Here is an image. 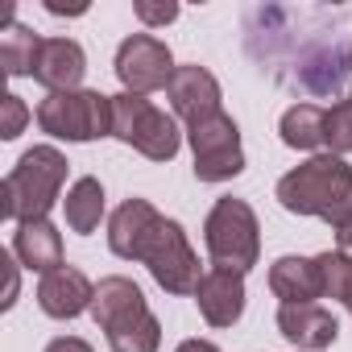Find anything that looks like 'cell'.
Segmentation results:
<instances>
[{"mask_svg":"<svg viewBox=\"0 0 352 352\" xmlns=\"http://www.w3.org/2000/svg\"><path fill=\"white\" fill-rule=\"evenodd\" d=\"M278 204L294 216H319L331 228L352 220V166L336 153H315L278 179Z\"/></svg>","mask_w":352,"mask_h":352,"instance_id":"cell-1","label":"cell"},{"mask_svg":"<svg viewBox=\"0 0 352 352\" xmlns=\"http://www.w3.org/2000/svg\"><path fill=\"white\" fill-rule=\"evenodd\" d=\"M63 183H67V157L54 145L25 149L13 174L5 179V187H0V216L17 224L46 220L63 195Z\"/></svg>","mask_w":352,"mask_h":352,"instance_id":"cell-2","label":"cell"},{"mask_svg":"<svg viewBox=\"0 0 352 352\" xmlns=\"http://www.w3.org/2000/svg\"><path fill=\"white\" fill-rule=\"evenodd\" d=\"M204 245L220 270L249 274L261 257V228H257L253 208L245 199H232V195L216 199V208L204 220Z\"/></svg>","mask_w":352,"mask_h":352,"instance_id":"cell-3","label":"cell"},{"mask_svg":"<svg viewBox=\"0 0 352 352\" xmlns=\"http://www.w3.org/2000/svg\"><path fill=\"white\" fill-rule=\"evenodd\" d=\"M112 137L133 145L149 162H170L183 145L174 116H166L162 108H153L145 96H133V91L112 96Z\"/></svg>","mask_w":352,"mask_h":352,"instance_id":"cell-4","label":"cell"},{"mask_svg":"<svg viewBox=\"0 0 352 352\" xmlns=\"http://www.w3.org/2000/svg\"><path fill=\"white\" fill-rule=\"evenodd\" d=\"M38 124L42 133L58 137V141H96V137H112V96L100 91H50L38 104Z\"/></svg>","mask_w":352,"mask_h":352,"instance_id":"cell-5","label":"cell"},{"mask_svg":"<svg viewBox=\"0 0 352 352\" xmlns=\"http://www.w3.org/2000/svg\"><path fill=\"white\" fill-rule=\"evenodd\" d=\"M191 149H195V179L199 183H224L245 170V149H241V129L232 116L216 112L199 124L187 129Z\"/></svg>","mask_w":352,"mask_h":352,"instance_id":"cell-6","label":"cell"},{"mask_svg":"<svg viewBox=\"0 0 352 352\" xmlns=\"http://www.w3.org/2000/svg\"><path fill=\"white\" fill-rule=\"evenodd\" d=\"M145 265L153 274V282L166 290V294H195L199 282H204V270H199V257L183 232L179 220H166L162 232L153 236L149 253H145Z\"/></svg>","mask_w":352,"mask_h":352,"instance_id":"cell-7","label":"cell"},{"mask_svg":"<svg viewBox=\"0 0 352 352\" xmlns=\"http://www.w3.org/2000/svg\"><path fill=\"white\" fill-rule=\"evenodd\" d=\"M174 71H179V67H174L170 46L162 38H153V34H133L116 50V79L133 96H149V91L170 87Z\"/></svg>","mask_w":352,"mask_h":352,"instance_id":"cell-8","label":"cell"},{"mask_svg":"<svg viewBox=\"0 0 352 352\" xmlns=\"http://www.w3.org/2000/svg\"><path fill=\"white\" fill-rule=\"evenodd\" d=\"M162 224H166V216L149 199H137L133 195L108 220V249L116 257H124V261H145V253H149L153 236L162 232Z\"/></svg>","mask_w":352,"mask_h":352,"instance_id":"cell-9","label":"cell"},{"mask_svg":"<svg viewBox=\"0 0 352 352\" xmlns=\"http://www.w3.org/2000/svg\"><path fill=\"white\" fill-rule=\"evenodd\" d=\"M166 96H170L174 116H183L187 124H199V120L224 112V108H220V83H216V75H212L208 67H199V63L174 71Z\"/></svg>","mask_w":352,"mask_h":352,"instance_id":"cell-10","label":"cell"},{"mask_svg":"<svg viewBox=\"0 0 352 352\" xmlns=\"http://www.w3.org/2000/svg\"><path fill=\"white\" fill-rule=\"evenodd\" d=\"M141 315H149V302H145V294H141V286H137L133 278H120V274H116V278H104V282L96 286L91 319H96V327H100L104 336H112V331L137 323Z\"/></svg>","mask_w":352,"mask_h":352,"instance_id":"cell-11","label":"cell"},{"mask_svg":"<svg viewBox=\"0 0 352 352\" xmlns=\"http://www.w3.org/2000/svg\"><path fill=\"white\" fill-rule=\"evenodd\" d=\"M91 298H96V286L75 265H58V270L42 274V282H38V307L50 319H75V315L91 311Z\"/></svg>","mask_w":352,"mask_h":352,"instance_id":"cell-12","label":"cell"},{"mask_svg":"<svg viewBox=\"0 0 352 352\" xmlns=\"http://www.w3.org/2000/svg\"><path fill=\"white\" fill-rule=\"evenodd\" d=\"M195 302H199V315L212 327H232L245 315V274L212 265L204 274L199 290H195Z\"/></svg>","mask_w":352,"mask_h":352,"instance_id":"cell-13","label":"cell"},{"mask_svg":"<svg viewBox=\"0 0 352 352\" xmlns=\"http://www.w3.org/2000/svg\"><path fill=\"white\" fill-rule=\"evenodd\" d=\"M87 75V54L79 42L71 38H42V50H38V67H34V79L50 91H79Z\"/></svg>","mask_w":352,"mask_h":352,"instance_id":"cell-14","label":"cell"},{"mask_svg":"<svg viewBox=\"0 0 352 352\" xmlns=\"http://www.w3.org/2000/svg\"><path fill=\"white\" fill-rule=\"evenodd\" d=\"M278 331H282L294 348H302V352H323V348L336 344L340 323H336V315L323 311L319 302H302V307H282V311H278Z\"/></svg>","mask_w":352,"mask_h":352,"instance_id":"cell-15","label":"cell"},{"mask_svg":"<svg viewBox=\"0 0 352 352\" xmlns=\"http://www.w3.org/2000/svg\"><path fill=\"white\" fill-rule=\"evenodd\" d=\"M270 290L282 298V307H302L323 298V278L315 257H278L270 265Z\"/></svg>","mask_w":352,"mask_h":352,"instance_id":"cell-16","label":"cell"},{"mask_svg":"<svg viewBox=\"0 0 352 352\" xmlns=\"http://www.w3.org/2000/svg\"><path fill=\"white\" fill-rule=\"evenodd\" d=\"M13 253H17L21 265H30V270H38V274H50V270L67 265V261H63V236H58V228H54L50 220L17 224V232H13Z\"/></svg>","mask_w":352,"mask_h":352,"instance_id":"cell-17","label":"cell"},{"mask_svg":"<svg viewBox=\"0 0 352 352\" xmlns=\"http://www.w3.org/2000/svg\"><path fill=\"white\" fill-rule=\"evenodd\" d=\"M63 208H67V224H71V232L91 236V232L100 228V220H104V187H100V179L83 174V179L67 191Z\"/></svg>","mask_w":352,"mask_h":352,"instance_id":"cell-18","label":"cell"},{"mask_svg":"<svg viewBox=\"0 0 352 352\" xmlns=\"http://www.w3.org/2000/svg\"><path fill=\"white\" fill-rule=\"evenodd\" d=\"M38 50H42V38L34 30H25L21 21H9L5 34H0V67H5L9 79L17 75H34L38 67Z\"/></svg>","mask_w":352,"mask_h":352,"instance_id":"cell-19","label":"cell"},{"mask_svg":"<svg viewBox=\"0 0 352 352\" xmlns=\"http://www.w3.org/2000/svg\"><path fill=\"white\" fill-rule=\"evenodd\" d=\"M323 120H327V108H319V104H294V108L282 112L278 133H282V141L290 149H319L323 145Z\"/></svg>","mask_w":352,"mask_h":352,"instance_id":"cell-20","label":"cell"},{"mask_svg":"<svg viewBox=\"0 0 352 352\" xmlns=\"http://www.w3.org/2000/svg\"><path fill=\"white\" fill-rule=\"evenodd\" d=\"M319 278H323V298H340L352 311V257L336 253H319Z\"/></svg>","mask_w":352,"mask_h":352,"instance_id":"cell-21","label":"cell"},{"mask_svg":"<svg viewBox=\"0 0 352 352\" xmlns=\"http://www.w3.org/2000/svg\"><path fill=\"white\" fill-rule=\"evenodd\" d=\"M108 344H112V352H157V344H162V323H157L153 311H149V315H141L137 323L112 331Z\"/></svg>","mask_w":352,"mask_h":352,"instance_id":"cell-22","label":"cell"},{"mask_svg":"<svg viewBox=\"0 0 352 352\" xmlns=\"http://www.w3.org/2000/svg\"><path fill=\"white\" fill-rule=\"evenodd\" d=\"M323 145H331L336 157L352 153V96L336 100L327 108V120H323Z\"/></svg>","mask_w":352,"mask_h":352,"instance_id":"cell-23","label":"cell"},{"mask_svg":"<svg viewBox=\"0 0 352 352\" xmlns=\"http://www.w3.org/2000/svg\"><path fill=\"white\" fill-rule=\"evenodd\" d=\"M0 108H5V116H0V137L5 141H13V137H21V129H25V120H30V108L21 104V96H5L0 100Z\"/></svg>","mask_w":352,"mask_h":352,"instance_id":"cell-24","label":"cell"},{"mask_svg":"<svg viewBox=\"0 0 352 352\" xmlns=\"http://www.w3.org/2000/svg\"><path fill=\"white\" fill-rule=\"evenodd\" d=\"M133 13H137V21L141 25H170L174 17H179V5H133Z\"/></svg>","mask_w":352,"mask_h":352,"instance_id":"cell-25","label":"cell"},{"mask_svg":"<svg viewBox=\"0 0 352 352\" xmlns=\"http://www.w3.org/2000/svg\"><path fill=\"white\" fill-rule=\"evenodd\" d=\"M46 352H91V344L79 340V336H58V340L46 344Z\"/></svg>","mask_w":352,"mask_h":352,"instance_id":"cell-26","label":"cell"},{"mask_svg":"<svg viewBox=\"0 0 352 352\" xmlns=\"http://www.w3.org/2000/svg\"><path fill=\"white\" fill-rule=\"evenodd\" d=\"M46 13H54V17H83L87 5H63V0H46Z\"/></svg>","mask_w":352,"mask_h":352,"instance_id":"cell-27","label":"cell"},{"mask_svg":"<svg viewBox=\"0 0 352 352\" xmlns=\"http://www.w3.org/2000/svg\"><path fill=\"white\" fill-rule=\"evenodd\" d=\"M336 245H340V253H344V257H352V220L336 228Z\"/></svg>","mask_w":352,"mask_h":352,"instance_id":"cell-28","label":"cell"},{"mask_svg":"<svg viewBox=\"0 0 352 352\" xmlns=\"http://www.w3.org/2000/svg\"><path fill=\"white\" fill-rule=\"evenodd\" d=\"M174 352H220L212 340H183L179 348H174Z\"/></svg>","mask_w":352,"mask_h":352,"instance_id":"cell-29","label":"cell"},{"mask_svg":"<svg viewBox=\"0 0 352 352\" xmlns=\"http://www.w3.org/2000/svg\"><path fill=\"white\" fill-rule=\"evenodd\" d=\"M5 265H9V294H5V311L17 302V265H13V257H5Z\"/></svg>","mask_w":352,"mask_h":352,"instance_id":"cell-30","label":"cell"}]
</instances>
